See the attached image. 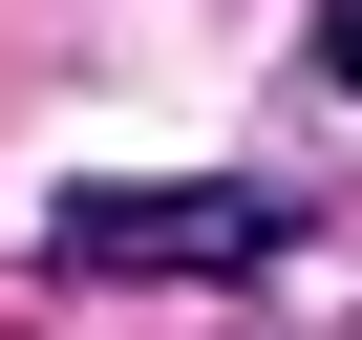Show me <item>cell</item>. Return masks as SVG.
<instances>
[{"label": "cell", "instance_id": "obj_1", "mask_svg": "<svg viewBox=\"0 0 362 340\" xmlns=\"http://www.w3.org/2000/svg\"><path fill=\"white\" fill-rule=\"evenodd\" d=\"M298 213L277 192H235V170H149V192H128V170H107V192H64L43 213V255L64 277H256Z\"/></svg>", "mask_w": 362, "mask_h": 340}, {"label": "cell", "instance_id": "obj_2", "mask_svg": "<svg viewBox=\"0 0 362 340\" xmlns=\"http://www.w3.org/2000/svg\"><path fill=\"white\" fill-rule=\"evenodd\" d=\"M320 64H341V85H362V0H320Z\"/></svg>", "mask_w": 362, "mask_h": 340}]
</instances>
